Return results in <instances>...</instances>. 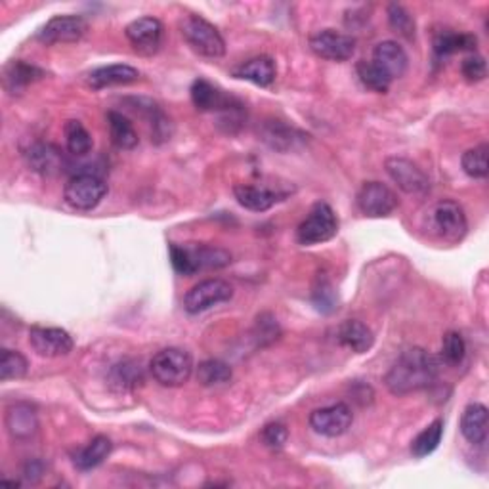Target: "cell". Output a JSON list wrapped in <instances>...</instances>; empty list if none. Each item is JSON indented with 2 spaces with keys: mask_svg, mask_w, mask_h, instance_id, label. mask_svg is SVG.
I'll list each match as a JSON object with an SVG mask.
<instances>
[{
  "mask_svg": "<svg viewBox=\"0 0 489 489\" xmlns=\"http://www.w3.org/2000/svg\"><path fill=\"white\" fill-rule=\"evenodd\" d=\"M44 473V465L41 461H31L24 468V478L29 482H39Z\"/></svg>",
  "mask_w": 489,
  "mask_h": 489,
  "instance_id": "cell-41",
  "label": "cell"
},
{
  "mask_svg": "<svg viewBox=\"0 0 489 489\" xmlns=\"http://www.w3.org/2000/svg\"><path fill=\"white\" fill-rule=\"evenodd\" d=\"M466 356V342L457 331H447L442 339V360L449 367H457L465 361Z\"/></svg>",
  "mask_w": 489,
  "mask_h": 489,
  "instance_id": "cell-37",
  "label": "cell"
},
{
  "mask_svg": "<svg viewBox=\"0 0 489 489\" xmlns=\"http://www.w3.org/2000/svg\"><path fill=\"white\" fill-rule=\"evenodd\" d=\"M108 184L103 182L96 174H77L72 180L65 184L63 199L65 203L75 208V211H94V208L106 199L108 196Z\"/></svg>",
  "mask_w": 489,
  "mask_h": 489,
  "instance_id": "cell-8",
  "label": "cell"
},
{
  "mask_svg": "<svg viewBox=\"0 0 489 489\" xmlns=\"http://www.w3.org/2000/svg\"><path fill=\"white\" fill-rule=\"evenodd\" d=\"M487 153H489L487 144H480V146L463 153L461 165H463V170L468 174L470 178H475V180L487 178V174H489Z\"/></svg>",
  "mask_w": 489,
  "mask_h": 489,
  "instance_id": "cell-35",
  "label": "cell"
},
{
  "mask_svg": "<svg viewBox=\"0 0 489 489\" xmlns=\"http://www.w3.org/2000/svg\"><path fill=\"white\" fill-rule=\"evenodd\" d=\"M113 451V444L111 440L108 438V436H96V438H92V442L82 447L77 457H75V466L79 470H82V473H86V470H94L98 468L100 465H103V461H106Z\"/></svg>",
  "mask_w": 489,
  "mask_h": 489,
  "instance_id": "cell-28",
  "label": "cell"
},
{
  "mask_svg": "<svg viewBox=\"0 0 489 489\" xmlns=\"http://www.w3.org/2000/svg\"><path fill=\"white\" fill-rule=\"evenodd\" d=\"M25 161L31 167V170L43 174V177H56V174L63 172L67 167L65 157L58 146L52 144H33L25 151Z\"/></svg>",
  "mask_w": 489,
  "mask_h": 489,
  "instance_id": "cell-18",
  "label": "cell"
},
{
  "mask_svg": "<svg viewBox=\"0 0 489 489\" xmlns=\"http://www.w3.org/2000/svg\"><path fill=\"white\" fill-rule=\"evenodd\" d=\"M44 72L41 67L27 63L24 60H14L5 67V89L10 94H20L24 92L29 84L37 82L41 79H44Z\"/></svg>",
  "mask_w": 489,
  "mask_h": 489,
  "instance_id": "cell-23",
  "label": "cell"
},
{
  "mask_svg": "<svg viewBox=\"0 0 489 489\" xmlns=\"http://www.w3.org/2000/svg\"><path fill=\"white\" fill-rule=\"evenodd\" d=\"M461 73L466 81L470 82H478V81H484L487 77V63L482 56H468L465 58L463 65H461Z\"/></svg>",
  "mask_w": 489,
  "mask_h": 489,
  "instance_id": "cell-40",
  "label": "cell"
},
{
  "mask_svg": "<svg viewBox=\"0 0 489 489\" xmlns=\"http://www.w3.org/2000/svg\"><path fill=\"white\" fill-rule=\"evenodd\" d=\"M354 423V413L342 401L327 408H320L312 411L310 415V427L313 432H318L325 438H339V436L350 430Z\"/></svg>",
  "mask_w": 489,
  "mask_h": 489,
  "instance_id": "cell-14",
  "label": "cell"
},
{
  "mask_svg": "<svg viewBox=\"0 0 489 489\" xmlns=\"http://www.w3.org/2000/svg\"><path fill=\"white\" fill-rule=\"evenodd\" d=\"M149 371L155 382H159L161 387L178 388L184 387L194 373V360L182 348H165L153 356Z\"/></svg>",
  "mask_w": 489,
  "mask_h": 489,
  "instance_id": "cell-5",
  "label": "cell"
},
{
  "mask_svg": "<svg viewBox=\"0 0 489 489\" xmlns=\"http://www.w3.org/2000/svg\"><path fill=\"white\" fill-rule=\"evenodd\" d=\"M461 434L468 444L484 447L487 444V408L470 404L461 417Z\"/></svg>",
  "mask_w": 489,
  "mask_h": 489,
  "instance_id": "cell-25",
  "label": "cell"
},
{
  "mask_svg": "<svg viewBox=\"0 0 489 489\" xmlns=\"http://www.w3.org/2000/svg\"><path fill=\"white\" fill-rule=\"evenodd\" d=\"M234 377L232 367L222 360H205L197 367V380L203 387H220L228 384Z\"/></svg>",
  "mask_w": 489,
  "mask_h": 489,
  "instance_id": "cell-32",
  "label": "cell"
},
{
  "mask_svg": "<svg viewBox=\"0 0 489 489\" xmlns=\"http://www.w3.org/2000/svg\"><path fill=\"white\" fill-rule=\"evenodd\" d=\"M356 72H358V77L363 82L365 89H369V91H373L377 94H387L390 91L392 79L387 73H384L380 67H377L373 62L361 60L356 65Z\"/></svg>",
  "mask_w": 489,
  "mask_h": 489,
  "instance_id": "cell-34",
  "label": "cell"
},
{
  "mask_svg": "<svg viewBox=\"0 0 489 489\" xmlns=\"http://www.w3.org/2000/svg\"><path fill=\"white\" fill-rule=\"evenodd\" d=\"M478 39L470 33H455V31H440L434 39V52L438 58H447L457 54V52H475Z\"/></svg>",
  "mask_w": 489,
  "mask_h": 489,
  "instance_id": "cell-27",
  "label": "cell"
},
{
  "mask_svg": "<svg viewBox=\"0 0 489 489\" xmlns=\"http://www.w3.org/2000/svg\"><path fill=\"white\" fill-rule=\"evenodd\" d=\"M339 234V216L327 203H316L296 228V241L304 247L321 244Z\"/></svg>",
  "mask_w": 489,
  "mask_h": 489,
  "instance_id": "cell-7",
  "label": "cell"
},
{
  "mask_svg": "<svg viewBox=\"0 0 489 489\" xmlns=\"http://www.w3.org/2000/svg\"><path fill=\"white\" fill-rule=\"evenodd\" d=\"M337 340L354 354L369 352L375 344L373 331L358 320H346L337 329Z\"/></svg>",
  "mask_w": 489,
  "mask_h": 489,
  "instance_id": "cell-22",
  "label": "cell"
},
{
  "mask_svg": "<svg viewBox=\"0 0 489 489\" xmlns=\"http://www.w3.org/2000/svg\"><path fill=\"white\" fill-rule=\"evenodd\" d=\"M310 50L327 62H348L356 54V39L352 34L335 29H323L310 37Z\"/></svg>",
  "mask_w": 489,
  "mask_h": 489,
  "instance_id": "cell-10",
  "label": "cell"
},
{
  "mask_svg": "<svg viewBox=\"0 0 489 489\" xmlns=\"http://www.w3.org/2000/svg\"><path fill=\"white\" fill-rule=\"evenodd\" d=\"M358 208L369 218H384L392 215L399 201L394 191L382 182H365L358 191Z\"/></svg>",
  "mask_w": 489,
  "mask_h": 489,
  "instance_id": "cell-11",
  "label": "cell"
},
{
  "mask_svg": "<svg viewBox=\"0 0 489 489\" xmlns=\"http://www.w3.org/2000/svg\"><path fill=\"white\" fill-rule=\"evenodd\" d=\"M63 132H65V146H67V151L75 155V157H84L89 155L92 151V136L91 132L84 129V125L81 120H67L65 127H63Z\"/></svg>",
  "mask_w": 489,
  "mask_h": 489,
  "instance_id": "cell-31",
  "label": "cell"
},
{
  "mask_svg": "<svg viewBox=\"0 0 489 489\" xmlns=\"http://www.w3.org/2000/svg\"><path fill=\"white\" fill-rule=\"evenodd\" d=\"M27 369H29V361L24 354L5 348L3 356H0V380L8 382V380L24 379L27 375Z\"/></svg>",
  "mask_w": 489,
  "mask_h": 489,
  "instance_id": "cell-36",
  "label": "cell"
},
{
  "mask_svg": "<svg viewBox=\"0 0 489 489\" xmlns=\"http://www.w3.org/2000/svg\"><path fill=\"white\" fill-rule=\"evenodd\" d=\"M86 31H89V24L82 15H56L48 20L39 34L37 39L43 44H72V43H79Z\"/></svg>",
  "mask_w": 489,
  "mask_h": 489,
  "instance_id": "cell-12",
  "label": "cell"
},
{
  "mask_svg": "<svg viewBox=\"0 0 489 489\" xmlns=\"http://www.w3.org/2000/svg\"><path fill=\"white\" fill-rule=\"evenodd\" d=\"M428 230L438 239L451 244L463 241L468 232V220L463 206L451 199L434 203L428 211Z\"/></svg>",
  "mask_w": 489,
  "mask_h": 489,
  "instance_id": "cell-6",
  "label": "cell"
},
{
  "mask_svg": "<svg viewBox=\"0 0 489 489\" xmlns=\"http://www.w3.org/2000/svg\"><path fill=\"white\" fill-rule=\"evenodd\" d=\"M144 382L142 365L136 360H125L111 369V384L120 390H134Z\"/></svg>",
  "mask_w": 489,
  "mask_h": 489,
  "instance_id": "cell-33",
  "label": "cell"
},
{
  "mask_svg": "<svg viewBox=\"0 0 489 489\" xmlns=\"http://www.w3.org/2000/svg\"><path fill=\"white\" fill-rule=\"evenodd\" d=\"M260 138L264 139V142L275 149V151H289L292 149L296 144L301 142L304 138V134H301L296 129L285 125L283 120H266L264 125H262L260 130Z\"/></svg>",
  "mask_w": 489,
  "mask_h": 489,
  "instance_id": "cell-26",
  "label": "cell"
},
{
  "mask_svg": "<svg viewBox=\"0 0 489 489\" xmlns=\"http://www.w3.org/2000/svg\"><path fill=\"white\" fill-rule=\"evenodd\" d=\"M388 24L392 31H396L401 37L413 41L415 39V17L401 6V5H390L388 6Z\"/></svg>",
  "mask_w": 489,
  "mask_h": 489,
  "instance_id": "cell-38",
  "label": "cell"
},
{
  "mask_svg": "<svg viewBox=\"0 0 489 489\" xmlns=\"http://www.w3.org/2000/svg\"><path fill=\"white\" fill-rule=\"evenodd\" d=\"M127 39L130 46L142 56H153L159 52L163 44V34L165 27L163 24L153 15H144L138 17V20L130 22L125 29Z\"/></svg>",
  "mask_w": 489,
  "mask_h": 489,
  "instance_id": "cell-13",
  "label": "cell"
},
{
  "mask_svg": "<svg viewBox=\"0 0 489 489\" xmlns=\"http://www.w3.org/2000/svg\"><path fill=\"white\" fill-rule=\"evenodd\" d=\"M108 127H110V136L115 148L119 149H134L139 142L138 132L134 129L132 122L119 111H110L108 113Z\"/></svg>",
  "mask_w": 489,
  "mask_h": 489,
  "instance_id": "cell-29",
  "label": "cell"
},
{
  "mask_svg": "<svg viewBox=\"0 0 489 489\" xmlns=\"http://www.w3.org/2000/svg\"><path fill=\"white\" fill-rule=\"evenodd\" d=\"M5 425L10 438L15 442H27L39 432V415L34 406L27 401H17L6 409Z\"/></svg>",
  "mask_w": 489,
  "mask_h": 489,
  "instance_id": "cell-17",
  "label": "cell"
},
{
  "mask_svg": "<svg viewBox=\"0 0 489 489\" xmlns=\"http://www.w3.org/2000/svg\"><path fill=\"white\" fill-rule=\"evenodd\" d=\"M260 440L270 449H282L289 440V430L282 423H270L260 432Z\"/></svg>",
  "mask_w": 489,
  "mask_h": 489,
  "instance_id": "cell-39",
  "label": "cell"
},
{
  "mask_svg": "<svg viewBox=\"0 0 489 489\" xmlns=\"http://www.w3.org/2000/svg\"><path fill=\"white\" fill-rule=\"evenodd\" d=\"M444 438V421L436 418L421 434H417V438L411 442V453L417 459H425L440 447Z\"/></svg>",
  "mask_w": 489,
  "mask_h": 489,
  "instance_id": "cell-30",
  "label": "cell"
},
{
  "mask_svg": "<svg viewBox=\"0 0 489 489\" xmlns=\"http://www.w3.org/2000/svg\"><path fill=\"white\" fill-rule=\"evenodd\" d=\"M182 37L187 43V46L197 52L199 56L208 60H218L225 54V41L220 34V31L206 22L203 15L189 14L180 22Z\"/></svg>",
  "mask_w": 489,
  "mask_h": 489,
  "instance_id": "cell-4",
  "label": "cell"
},
{
  "mask_svg": "<svg viewBox=\"0 0 489 489\" xmlns=\"http://www.w3.org/2000/svg\"><path fill=\"white\" fill-rule=\"evenodd\" d=\"M234 287L225 279H205V282L191 287L184 296V310L191 316H197L218 304L232 301Z\"/></svg>",
  "mask_w": 489,
  "mask_h": 489,
  "instance_id": "cell-9",
  "label": "cell"
},
{
  "mask_svg": "<svg viewBox=\"0 0 489 489\" xmlns=\"http://www.w3.org/2000/svg\"><path fill=\"white\" fill-rule=\"evenodd\" d=\"M29 344L43 358H62L72 354L75 340L60 327H31Z\"/></svg>",
  "mask_w": 489,
  "mask_h": 489,
  "instance_id": "cell-15",
  "label": "cell"
},
{
  "mask_svg": "<svg viewBox=\"0 0 489 489\" xmlns=\"http://www.w3.org/2000/svg\"><path fill=\"white\" fill-rule=\"evenodd\" d=\"M377 67H380L392 81L404 77L409 65L408 52L404 46H399L396 41H382L373 50V60Z\"/></svg>",
  "mask_w": 489,
  "mask_h": 489,
  "instance_id": "cell-19",
  "label": "cell"
},
{
  "mask_svg": "<svg viewBox=\"0 0 489 489\" xmlns=\"http://www.w3.org/2000/svg\"><path fill=\"white\" fill-rule=\"evenodd\" d=\"M172 268L180 275H194L205 270H222L232 264V254L215 244H177L168 247Z\"/></svg>",
  "mask_w": 489,
  "mask_h": 489,
  "instance_id": "cell-2",
  "label": "cell"
},
{
  "mask_svg": "<svg viewBox=\"0 0 489 489\" xmlns=\"http://www.w3.org/2000/svg\"><path fill=\"white\" fill-rule=\"evenodd\" d=\"M387 172L392 182L409 196L427 194L430 187V180L423 168H418L413 161L404 157H390L387 159Z\"/></svg>",
  "mask_w": 489,
  "mask_h": 489,
  "instance_id": "cell-16",
  "label": "cell"
},
{
  "mask_svg": "<svg viewBox=\"0 0 489 489\" xmlns=\"http://www.w3.org/2000/svg\"><path fill=\"white\" fill-rule=\"evenodd\" d=\"M440 373V361L436 360L425 348H409L401 352L396 363L387 373V388L394 396H408L421 392L436 382Z\"/></svg>",
  "mask_w": 489,
  "mask_h": 489,
  "instance_id": "cell-1",
  "label": "cell"
},
{
  "mask_svg": "<svg viewBox=\"0 0 489 489\" xmlns=\"http://www.w3.org/2000/svg\"><path fill=\"white\" fill-rule=\"evenodd\" d=\"M277 75V67L275 62L270 56H256L251 58L244 63H241L239 67L234 69V77L241 79V81H249L256 86H262V89H266Z\"/></svg>",
  "mask_w": 489,
  "mask_h": 489,
  "instance_id": "cell-24",
  "label": "cell"
},
{
  "mask_svg": "<svg viewBox=\"0 0 489 489\" xmlns=\"http://www.w3.org/2000/svg\"><path fill=\"white\" fill-rule=\"evenodd\" d=\"M139 79V72L132 65L127 63H113V65H103L94 69V72L86 79L92 91H103L111 89V86H125L132 84Z\"/></svg>",
  "mask_w": 489,
  "mask_h": 489,
  "instance_id": "cell-21",
  "label": "cell"
},
{
  "mask_svg": "<svg viewBox=\"0 0 489 489\" xmlns=\"http://www.w3.org/2000/svg\"><path fill=\"white\" fill-rule=\"evenodd\" d=\"M191 101L199 111L220 113L225 125H239L243 120V103L234 96H228L213 82L197 79L191 84Z\"/></svg>",
  "mask_w": 489,
  "mask_h": 489,
  "instance_id": "cell-3",
  "label": "cell"
},
{
  "mask_svg": "<svg viewBox=\"0 0 489 489\" xmlns=\"http://www.w3.org/2000/svg\"><path fill=\"white\" fill-rule=\"evenodd\" d=\"M234 194L237 203L253 213H266L273 205L282 203L287 197V194H279V191L270 189L266 186H249V184L235 186Z\"/></svg>",
  "mask_w": 489,
  "mask_h": 489,
  "instance_id": "cell-20",
  "label": "cell"
}]
</instances>
